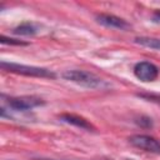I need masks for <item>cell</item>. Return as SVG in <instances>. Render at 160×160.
I'll return each instance as SVG.
<instances>
[{
	"instance_id": "1",
	"label": "cell",
	"mask_w": 160,
	"mask_h": 160,
	"mask_svg": "<svg viewBox=\"0 0 160 160\" xmlns=\"http://www.w3.org/2000/svg\"><path fill=\"white\" fill-rule=\"evenodd\" d=\"M62 78L88 89H98L104 85L102 79L86 70H68L62 74Z\"/></svg>"
},
{
	"instance_id": "2",
	"label": "cell",
	"mask_w": 160,
	"mask_h": 160,
	"mask_svg": "<svg viewBox=\"0 0 160 160\" xmlns=\"http://www.w3.org/2000/svg\"><path fill=\"white\" fill-rule=\"evenodd\" d=\"M1 69L9 72L14 74H20L25 76H35V78H55V74L45 68H38V66H29V65H22V64H15V62H6L1 61L0 64Z\"/></svg>"
},
{
	"instance_id": "3",
	"label": "cell",
	"mask_w": 160,
	"mask_h": 160,
	"mask_svg": "<svg viewBox=\"0 0 160 160\" xmlns=\"http://www.w3.org/2000/svg\"><path fill=\"white\" fill-rule=\"evenodd\" d=\"M6 102L11 109L19 111H26L36 106L45 105V101L38 96H14V98H8Z\"/></svg>"
},
{
	"instance_id": "4",
	"label": "cell",
	"mask_w": 160,
	"mask_h": 160,
	"mask_svg": "<svg viewBox=\"0 0 160 160\" xmlns=\"http://www.w3.org/2000/svg\"><path fill=\"white\" fill-rule=\"evenodd\" d=\"M129 142L134 148H138L148 152H152V154L160 152V141L150 135H140V134L132 135L129 138Z\"/></svg>"
},
{
	"instance_id": "5",
	"label": "cell",
	"mask_w": 160,
	"mask_h": 160,
	"mask_svg": "<svg viewBox=\"0 0 160 160\" xmlns=\"http://www.w3.org/2000/svg\"><path fill=\"white\" fill-rule=\"evenodd\" d=\"M159 72H160L159 68L150 61H140V62L135 64V66H134L135 76L144 82L156 80L159 76Z\"/></svg>"
},
{
	"instance_id": "6",
	"label": "cell",
	"mask_w": 160,
	"mask_h": 160,
	"mask_svg": "<svg viewBox=\"0 0 160 160\" xmlns=\"http://www.w3.org/2000/svg\"><path fill=\"white\" fill-rule=\"evenodd\" d=\"M96 21L106 28H112V29H120V30H125L130 28V24L115 15H110V14H99L96 15Z\"/></svg>"
},
{
	"instance_id": "7",
	"label": "cell",
	"mask_w": 160,
	"mask_h": 160,
	"mask_svg": "<svg viewBox=\"0 0 160 160\" xmlns=\"http://www.w3.org/2000/svg\"><path fill=\"white\" fill-rule=\"evenodd\" d=\"M59 120L62 121V122L74 125V126H76V128L84 129V130H89V131H94V130H95V126H94L91 122H89L86 119H84L82 116H79V115H74V114H62V115L59 116Z\"/></svg>"
},
{
	"instance_id": "8",
	"label": "cell",
	"mask_w": 160,
	"mask_h": 160,
	"mask_svg": "<svg viewBox=\"0 0 160 160\" xmlns=\"http://www.w3.org/2000/svg\"><path fill=\"white\" fill-rule=\"evenodd\" d=\"M12 31H14V34H16V35L32 36V35H35V34L39 31V29H38V26H36L35 24H32V22H22V24H20V25H18Z\"/></svg>"
},
{
	"instance_id": "9",
	"label": "cell",
	"mask_w": 160,
	"mask_h": 160,
	"mask_svg": "<svg viewBox=\"0 0 160 160\" xmlns=\"http://www.w3.org/2000/svg\"><path fill=\"white\" fill-rule=\"evenodd\" d=\"M134 41L141 46L150 48L154 50H160V39L158 38H149V36H138L134 39Z\"/></svg>"
},
{
	"instance_id": "10",
	"label": "cell",
	"mask_w": 160,
	"mask_h": 160,
	"mask_svg": "<svg viewBox=\"0 0 160 160\" xmlns=\"http://www.w3.org/2000/svg\"><path fill=\"white\" fill-rule=\"evenodd\" d=\"M0 42L1 44H9V45H28V42H25V41L16 40V39H10V38H6L4 35L0 36Z\"/></svg>"
},
{
	"instance_id": "11",
	"label": "cell",
	"mask_w": 160,
	"mask_h": 160,
	"mask_svg": "<svg viewBox=\"0 0 160 160\" xmlns=\"http://www.w3.org/2000/svg\"><path fill=\"white\" fill-rule=\"evenodd\" d=\"M136 122H138L140 126H142V128H151V126H152V121H151V119L148 118V116H140L139 120H136Z\"/></svg>"
},
{
	"instance_id": "12",
	"label": "cell",
	"mask_w": 160,
	"mask_h": 160,
	"mask_svg": "<svg viewBox=\"0 0 160 160\" xmlns=\"http://www.w3.org/2000/svg\"><path fill=\"white\" fill-rule=\"evenodd\" d=\"M152 20H154L155 22H160V11H156V12L154 14V16H152Z\"/></svg>"
}]
</instances>
